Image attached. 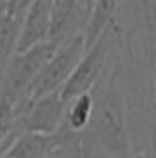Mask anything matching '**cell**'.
<instances>
[{"label":"cell","mask_w":156,"mask_h":158,"mask_svg":"<svg viewBox=\"0 0 156 158\" xmlns=\"http://www.w3.org/2000/svg\"><path fill=\"white\" fill-rule=\"evenodd\" d=\"M57 142L46 158H89L84 149V139L82 133L71 131L68 126H62L55 131Z\"/></svg>","instance_id":"ba28073f"},{"label":"cell","mask_w":156,"mask_h":158,"mask_svg":"<svg viewBox=\"0 0 156 158\" xmlns=\"http://www.w3.org/2000/svg\"><path fill=\"white\" fill-rule=\"evenodd\" d=\"M32 2H34V0H9L6 15L23 23V20H25V15H27V11L30 9Z\"/></svg>","instance_id":"9c48e42d"},{"label":"cell","mask_w":156,"mask_h":158,"mask_svg":"<svg viewBox=\"0 0 156 158\" xmlns=\"http://www.w3.org/2000/svg\"><path fill=\"white\" fill-rule=\"evenodd\" d=\"M85 53V37L78 34L73 39L60 44L30 87V100H37L53 93H60L66 82L71 78L78 62Z\"/></svg>","instance_id":"3957f363"},{"label":"cell","mask_w":156,"mask_h":158,"mask_svg":"<svg viewBox=\"0 0 156 158\" xmlns=\"http://www.w3.org/2000/svg\"><path fill=\"white\" fill-rule=\"evenodd\" d=\"M117 7H119V0H94L84 30L85 50L96 43L98 37L113 23V16H115Z\"/></svg>","instance_id":"8992f818"},{"label":"cell","mask_w":156,"mask_h":158,"mask_svg":"<svg viewBox=\"0 0 156 158\" xmlns=\"http://www.w3.org/2000/svg\"><path fill=\"white\" fill-rule=\"evenodd\" d=\"M57 135H41V133H23L18 137L0 158H46L55 148Z\"/></svg>","instance_id":"5b68a950"},{"label":"cell","mask_w":156,"mask_h":158,"mask_svg":"<svg viewBox=\"0 0 156 158\" xmlns=\"http://www.w3.org/2000/svg\"><path fill=\"white\" fill-rule=\"evenodd\" d=\"M7 4H9V0H0V18H2V16H6Z\"/></svg>","instance_id":"30bf717a"},{"label":"cell","mask_w":156,"mask_h":158,"mask_svg":"<svg viewBox=\"0 0 156 158\" xmlns=\"http://www.w3.org/2000/svg\"><path fill=\"white\" fill-rule=\"evenodd\" d=\"M51 7H53V0H34L32 2L30 9L25 15V20L21 23L16 53L27 52L34 48L35 44L48 41L50 25H51Z\"/></svg>","instance_id":"277c9868"},{"label":"cell","mask_w":156,"mask_h":158,"mask_svg":"<svg viewBox=\"0 0 156 158\" xmlns=\"http://www.w3.org/2000/svg\"><path fill=\"white\" fill-rule=\"evenodd\" d=\"M94 110V96L92 93H85L76 96L75 100H71L66 108L64 115V126H68L71 131L82 133L89 126Z\"/></svg>","instance_id":"52a82bcc"},{"label":"cell","mask_w":156,"mask_h":158,"mask_svg":"<svg viewBox=\"0 0 156 158\" xmlns=\"http://www.w3.org/2000/svg\"><path fill=\"white\" fill-rule=\"evenodd\" d=\"M113 36H115V29H113V23H112L98 37V41L85 50L82 60L76 66V69L73 71L71 78L66 82V85L60 91V98H62L66 105L71 100H75L76 96H80V94L91 93L99 84V78L105 71L108 57L112 53L113 41H115Z\"/></svg>","instance_id":"7a4b0ae2"},{"label":"cell","mask_w":156,"mask_h":158,"mask_svg":"<svg viewBox=\"0 0 156 158\" xmlns=\"http://www.w3.org/2000/svg\"><path fill=\"white\" fill-rule=\"evenodd\" d=\"M98 87V85H96ZM92 93V91H91ZM89 126L82 131L84 149L89 158H128L129 139L126 130L124 103L115 82L98 87Z\"/></svg>","instance_id":"6da1fadb"},{"label":"cell","mask_w":156,"mask_h":158,"mask_svg":"<svg viewBox=\"0 0 156 158\" xmlns=\"http://www.w3.org/2000/svg\"><path fill=\"white\" fill-rule=\"evenodd\" d=\"M153 2V9H156V0H151Z\"/></svg>","instance_id":"8fae6325"}]
</instances>
